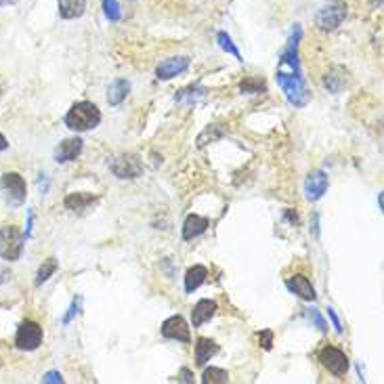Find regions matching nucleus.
<instances>
[{"label": "nucleus", "mask_w": 384, "mask_h": 384, "mask_svg": "<svg viewBox=\"0 0 384 384\" xmlns=\"http://www.w3.org/2000/svg\"><path fill=\"white\" fill-rule=\"evenodd\" d=\"M278 78V84L280 88L284 90L286 99L290 101V105L294 107H305L309 101H311V93L307 88V82H305V76L303 72H292V70H278L276 74Z\"/></svg>", "instance_id": "f257e3e1"}, {"label": "nucleus", "mask_w": 384, "mask_h": 384, "mask_svg": "<svg viewBox=\"0 0 384 384\" xmlns=\"http://www.w3.org/2000/svg\"><path fill=\"white\" fill-rule=\"evenodd\" d=\"M101 122V109L90 101H78L66 114V126L76 133H86L97 128Z\"/></svg>", "instance_id": "f03ea898"}, {"label": "nucleus", "mask_w": 384, "mask_h": 384, "mask_svg": "<svg viewBox=\"0 0 384 384\" xmlns=\"http://www.w3.org/2000/svg\"><path fill=\"white\" fill-rule=\"evenodd\" d=\"M349 15V7L345 0H330L315 13V26L323 32H332L343 26V21Z\"/></svg>", "instance_id": "7ed1b4c3"}, {"label": "nucleus", "mask_w": 384, "mask_h": 384, "mask_svg": "<svg viewBox=\"0 0 384 384\" xmlns=\"http://www.w3.org/2000/svg\"><path fill=\"white\" fill-rule=\"evenodd\" d=\"M23 233L15 225H5L0 227V258H5L9 262L19 260L23 252Z\"/></svg>", "instance_id": "20e7f679"}, {"label": "nucleus", "mask_w": 384, "mask_h": 384, "mask_svg": "<svg viewBox=\"0 0 384 384\" xmlns=\"http://www.w3.org/2000/svg\"><path fill=\"white\" fill-rule=\"evenodd\" d=\"M42 338H44V332L40 323L32 321V319H26L19 323L17 327V334H15V347L19 351H36L40 345H42Z\"/></svg>", "instance_id": "39448f33"}, {"label": "nucleus", "mask_w": 384, "mask_h": 384, "mask_svg": "<svg viewBox=\"0 0 384 384\" xmlns=\"http://www.w3.org/2000/svg\"><path fill=\"white\" fill-rule=\"evenodd\" d=\"M109 171L118 179H137L143 175V162L135 153H120L109 162Z\"/></svg>", "instance_id": "423d86ee"}, {"label": "nucleus", "mask_w": 384, "mask_h": 384, "mask_svg": "<svg viewBox=\"0 0 384 384\" xmlns=\"http://www.w3.org/2000/svg\"><path fill=\"white\" fill-rule=\"evenodd\" d=\"M317 359H319V363L330 372V374H334V376H345L347 372H349V357L340 351V349H336V347H332V345H325L321 351H319V355H317Z\"/></svg>", "instance_id": "0eeeda50"}, {"label": "nucleus", "mask_w": 384, "mask_h": 384, "mask_svg": "<svg viewBox=\"0 0 384 384\" xmlns=\"http://www.w3.org/2000/svg\"><path fill=\"white\" fill-rule=\"evenodd\" d=\"M0 185H3L5 193H7V200L11 206H19L26 202V195H28V187H26V181L21 175L17 173H5L3 179H0Z\"/></svg>", "instance_id": "6e6552de"}, {"label": "nucleus", "mask_w": 384, "mask_h": 384, "mask_svg": "<svg viewBox=\"0 0 384 384\" xmlns=\"http://www.w3.org/2000/svg\"><path fill=\"white\" fill-rule=\"evenodd\" d=\"M162 336L169 340H179L189 345L191 343V334H189V325L181 315H173L166 321L162 323Z\"/></svg>", "instance_id": "1a4fd4ad"}, {"label": "nucleus", "mask_w": 384, "mask_h": 384, "mask_svg": "<svg viewBox=\"0 0 384 384\" xmlns=\"http://www.w3.org/2000/svg\"><path fill=\"white\" fill-rule=\"evenodd\" d=\"M189 64H191V59L185 57V55H179V57H169L155 68V76H157V80H171V78L183 74L189 68Z\"/></svg>", "instance_id": "9d476101"}, {"label": "nucleus", "mask_w": 384, "mask_h": 384, "mask_svg": "<svg viewBox=\"0 0 384 384\" xmlns=\"http://www.w3.org/2000/svg\"><path fill=\"white\" fill-rule=\"evenodd\" d=\"M325 191H327V175L323 171L309 173V177L305 181V198L309 202H317Z\"/></svg>", "instance_id": "9b49d317"}, {"label": "nucleus", "mask_w": 384, "mask_h": 384, "mask_svg": "<svg viewBox=\"0 0 384 384\" xmlns=\"http://www.w3.org/2000/svg\"><path fill=\"white\" fill-rule=\"evenodd\" d=\"M82 147H84V141L78 139V137H72V139L61 141L59 147L55 149V162H57V164L74 162L82 153Z\"/></svg>", "instance_id": "f8f14e48"}, {"label": "nucleus", "mask_w": 384, "mask_h": 384, "mask_svg": "<svg viewBox=\"0 0 384 384\" xmlns=\"http://www.w3.org/2000/svg\"><path fill=\"white\" fill-rule=\"evenodd\" d=\"M286 286H288L290 292H294V294L300 296L303 300H315V298H317L313 284L307 280V276H303V273H296V276L288 278V280H286Z\"/></svg>", "instance_id": "ddd939ff"}, {"label": "nucleus", "mask_w": 384, "mask_h": 384, "mask_svg": "<svg viewBox=\"0 0 384 384\" xmlns=\"http://www.w3.org/2000/svg\"><path fill=\"white\" fill-rule=\"evenodd\" d=\"M216 311H218L216 300H210V298L200 300V303L193 307V311H191V323H193V327H200L202 323L210 321V319L216 315Z\"/></svg>", "instance_id": "4468645a"}, {"label": "nucleus", "mask_w": 384, "mask_h": 384, "mask_svg": "<svg viewBox=\"0 0 384 384\" xmlns=\"http://www.w3.org/2000/svg\"><path fill=\"white\" fill-rule=\"evenodd\" d=\"M208 229V218L200 216V214H189L185 218V225H183V240L189 242L198 236H202Z\"/></svg>", "instance_id": "2eb2a0df"}, {"label": "nucleus", "mask_w": 384, "mask_h": 384, "mask_svg": "<svg viewBox=\"0 0 384 384\" xmlns=\"http://www.w3.org/2000/svg\"><path fill=\"white\" fill-rule=\"evenodd\" d=\"M218 353V345L212 338H198L195 340V365L204 367L214 355Z\"/></svg>", "instance_id": "dca6fc26"}, {"label": "nucleus", "mask_w": 384, "mask_h": 384, "mask_svg": "<svg viewBox=\"0 0 384 384\" xmlns=\"http://www.w3.org/2000/svg\"><path fill=\"white\" fill-rule=\"evenodd\" d=\"M99 202V198L95 195V193H70L68 198H66V208L68 210H72V212H84V210H88L93 204H97Z\"/></svg>", "instance_id": "f3484780"}, {"label": "nucleus", "mask_w": 384, "mask_h": 384, "mask_svg": "<svg viewBox=\"0 0 384 384\" xmlns=\"http://www.w3.org/2000/svg\"><path fill=\"white\" fill-rule=\"evenodd\" d=\"M128 93H131V82L124 80V78H116L107 88V103L116 107L128 97Z\"/></svg>", "instance_id": "a211bd4d"}, {"label": "nucleus", "mask_w": 384, "mask_h": 384, "mask_svg": "<svg viewBox=\"0 0 384 384\" xmlns=\"http://www.w3.org/2000/svg\"><path fill=\"white\" fill-rule=\"evenodd\" d=\"M57 7L64 19H78L86 11V0H57Z\"/></svg>", "instance_id": "6ab92c4d"}, {"label": "nucleus", "mask_w": 384, "mask_h": 384, "mask_svg": "<svg viewBox=\"0 0 384 384\" xmlns=\"http://www.w3.org/2000/svg\"><path fill=\"white\" fill-rule=\"evenodd\" d=\"M206 278H208V269L204 265H193L185 276V290L191 294L206 282Z\"/></svg>", "instance_id": "aec40b11"}, {"label": "nucleus", "mask_w": 384, "mask_h": 384, "mask_svg": "<svg viewBox=\"0 0 384 384\" xmlns=\"http://www.w3.org/2000/svg\"><path fill=\"white\" fill-rule=\"evenodd\" d=\"M227 135L225 126L223 124H210L200 137H198V147H206L208 143H214L218 139H223Z\"/></svg>", "instance_id": "412c9836"}, {"label": "nucleus", "mask_w": 384, "mask_h": 384, "mask_svg": "<svg viewBox=\"0 0 384 384\" xmlns=\"http://www.w3.org/2000/svg\"><path fill=\"white\" fill-rule=\"evenodd\" d=\"M57 260H55L52 256L50 258H46L42 265H40V269H38V273H36V286H42L44 282H48L52 276H55V271H57Z\"/></svg>", "instance_id": "4be33fe9"}, {"label": "nucleus", "mask_w": 384, "mask_h": 384, "mask_svg": "<svg viewBox=\"0 0 384 384\" xmlns=\"http://www.w3.org/2000/svg\"><path fill=\"white\" fill-rule=\"evenodd\" d=\"M202 382L204 384H225L229 382V374L221 367H206L202 374Z\"/></svg>", "instance_id": "5701e85b"}, {"label": "nucleus", "mask_w": 384, "mask_h": 384, "mask_svg": "<svg viewBox=\"0 0 384 384\" xmlns=\"http://www.w3.org/2000/svg\"><path fill=\"white\" fill-rule=\"evenodd\" d=\"M216 40H218V46H221L225 52L233 55V57H236L238 61H244V59H242V52H240V48L233 44V40H231V36H229L227 32H218V34H216Z\"/></svg>", "instance_id": "b1692460"}, {"label": "nucleus", "mask_w": 384, "mask_h": 384, "mask_svg": "<svg viewBox=\"0 0 384 384\" xmlns=\"http://www.w3.org/2000/svg\"><path fill=\"white\" fill-rule=\"evenodd\" d=\"M240 90L242 93H248V95H256V93H265L267 90V84L260 78H244L240 82Z\"/></svg>", "instance_id": "393cba45"}, {"label": "nucleus", "mask_w": 384, "mask_h": 384, "mask_svg": "<svg viewBox=\"0 0 384 384\" xmlns=\"http://www.w3.org/2000/svg\"><path fill=\"white\" fill-rule=\"evenodd\" d=\"M204 95V88L202 86H189V88H183V90H179L177 93V97H175V101H179V103H193V101H198L200 97Z\"/></svg>", "instance_id": "a878e982"}, {"label": "nucleus", "mask_w": 384, "mask_h": 384, "mask_svg": "<svg viewBox=\"0 0 384 384\" xmlns=\"http://www.w3.org/2000/svg\"><path fill=\"white\" fill-rule=\"evenodd\" d=\"M103 7H105V15L109 21H118L122 11H120V5L116 3V0H103Z\"/></svg>", "instance_id": "bb28decb"}, {"label": "nucleus", "mask_w": 384, "mask_h": 384, "mask_svg": "<svg viewBox=\"0 0 384 384\" xmlns=\"http://www.w3.org/2000/svg\"><path fill=\"white\" fill-rule=\"evenodd\" d=\"M309 319H311V323L317 327L319 332H327V321L321 317V313H319L317 309H311V311H309Z\"/></svg>", "instance_id": "cd10ccee"}, {"label": "nucleus", "mask_w": 384, "mask_h": 384, "mask_svg": "<svg viewBox=\"0 0 384 384\" xmlns=\"http://www.w3.org/2000/svg\"><path fill=\"white\" fill-rule=\"evenodd\" d=\"M258 343H260V347L265 351H271V347H273V332L271 330H262L258 334Z\"/></svg>", "instance_id": "c85d7f7f"}, {"label": "nucleus", "mask_w": 384, "mask_h": 384, "mask_svg": "<svg viewBox=\"0 0 384 384\" xmlns=\"http://www.w3.org/2000/svg\"><path fill=\"white\" fill-rule=\"evenodd\" d=\"M42 382H44V384H52V382H64V376H61L59 372H46V374L42 376Z\"/></svg>", "instance_id": "c756f323"}, {"label": "nucleus", "mask_w": 384, "mask_h": 384, "mask_svg": "<svg viewBox=\"0 0 384 384\" xmlns=\"http://www.w3.org/2000/svg\"><path fill=\"white\" fill-rule=\"evenodd\" d=\"M80 303H82V298L78 296V300H74V303H72V307H70V311H68V315L64 317V323H70V321H72V317H74V315H78V309H80Z\"/></svg>", "instance_id": "7c9ffc66"}, {"label": "nucleus", "mask_w": 384, "mask_h": 384, "mask_svg": "<svg viewBox=\"0 0 384 384\" xmlns=\"http://www.w3.org/2000/svg\"><path fill=\"white\" fill-rule=\"evenodd\" d=\"M327 315H330V319H332V325L336 327V332H338V334H343V332H345V327H343V323H340L338 315L334 313V309H327Z\"/></svg>", "instance_id": "2f4dec72"}, {"label": "nucleus", "mask_w": 384, "mask_h": 384, "mask_svg": "<svg viewBox=\"0 0 384 384\" xmlns=\"http://www.w3.org/2000/svg\"><path fill=\"white\" fill-rule=\"evenodd\" d=\"M177 380H179V382H193V374H191V369H187V367H183Z\"/></svg>", "instance_id": "473e14b6"}, {"label": "nucleus", "mask_w": 384, "mask_h": 384, "mask_svg": "<svg viewBox=\"0 0 384 384\" xmlns=\"http://www.w3.org/2000/svg\"><path fill=\"white\" fill-rule=\"evenodd\" d=\"M11 278V273L7 271V269H0V284H3V282H7Z\"/></svg>", "instance_id": "72a5a7b5"}, {"label": "nucleus", "mask_w": 384, "mask_h": 384, "mask_svg": "<svg viewBox=\"0 0 384 384\" xmlns=\"http://www.w3.org/2000/svg\"><path fill=\"white\" fill-rule=\"evenodd\" d=\"M5 149H9V141L5 139L3 133H0V151H5Z\"/></svg>", "instance_id": "f704fd0d"}, {"label": "nucleus", "mask_w": 384, "mask_h": 384, "mask_svg": "<svg viewBox=\"0 0 384 384\" xmlns=\"http://www.w3.org/2000/svg\"><path fill=\"white\" fill-rule=\"evenodd\" d=\"M17 3V0H0V7H5V5H13Z\"/></svg>", "instance_id": "c9c22d12"}]
</instances>
